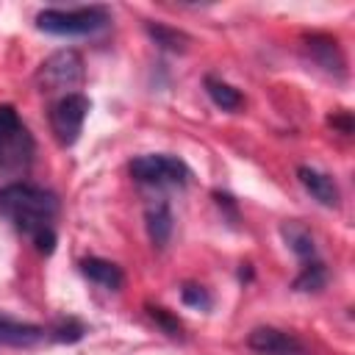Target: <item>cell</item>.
<instances>
[{
    "label": "cell",
    "instance_id": "obj_1",
    "mask_svg": "<svg viewBox=\"0 0 355 355\" xmlns=\"http://www.w3.org/2000/svg\"><path fill=\"white\" fill-rule=\"evenodd\" d=\"M58 214V200L53 191L33 183H8L0 189V216L8 219L19 233L36 236L39 230L53 227L50 222Z\"/></svg>",
    "mask_w": 355,
    "mask_h": 355
},
{
    "label": "cell",
    "instance_id": "obj_2",
    "mask_svg": "<svg viewBox=\"0 0 355 355\" xmlns=\"http://www.w3.org/2000/svg\"><path fill=\"white\" fill-rule=\"evenodd\" d=\"M33 161V139L14 105H0V172L19 175Z\"/></svg>",
    "mask_w": 355,
    "mask_h": 355
},
{
    "label": "cell",
    "instance_id": "obj_3",
    "mask_svg": "<svg viewBox=\"0 0 355 355\" xmlns=\"http://www.w3.org/2000/svg\"><path fill=\"white\" fill-rule=\"evenodd\" d=\"M108 22V11L103 6H86V8H44L36 14V28L53 36H86L100 31Z\"/></svg>",
    "mask_w": 355,
    "mask_h": 355
},
{
    "label": "cell",
    "instance_id": "obj_4",
    "mask_svg": "<svg viewBox=\"0 0 355 355\" xmlns=\"http://www.w3.org/2000/svg\"><path fill=\"white\" fill-rule=\"evenodd\" d=\"M36 83H39L42 92L72 94V89H78L83 83V58H80V53L67 47V50H55L53 55H47L36 69Z\"/></svg>",
    "mask_w": 355,
    "mask_h": 355
},
{
    "label": "cell",
    "instance_id": "obj_5",
    "mask_svg": "<svg viewBox=\"0 0 355 355\" xmlns=\"http://www.w3.org/2000/svg\"><path fill=\"white\" fill-rule=\"evenodd\" d=\"M130 175L139 183H150V186H186L191 172L189 166L175 158V155H139L130 161Z\"/></svg>",
    "mask_w": 355,
    "mask_h": 355
},
{
    "label": "cell",
    "instance_id": "obj_6",
    "mask_svg": "<svg viewBox=\"0 0 355 355\" xmlns=\"http://www.w3.org/2000/svg\"><path fill=\"white\" fill-rule=\"evenodd\" d=\"M89 108H92L89 97H83L78 92L64 94L58 103H53V108H50V128H53V133H55L61 147H72L78 141Z\"/></svg>",
    "mask_w": 355,
    "mask_h": 355
},
{
    "label": "cell",
    "instance_id": "obj_7",
    "mask_svg": "<svg viewBox=\"0 0 355 355\" xmlns=\"http://www.w3.org/2000/svg\"><path fill=\"white\" fill-rule=\"evenodd\" d=\"M247 347L261 355H305L302 341L277 327H255L247 336Z\"/></svg>",
    "mask_w": 355,
    "mask_h": 355
},
{
    "label": "cell",
    "instance_id": "obj_8",
    "mask_svg": "<svg viewBox=\"0 0 355 355\" xmlns=\"http://www.w3.org/2000/svg\"><path fill=\"white\" fill-rule=\"evenodd\" d=\"M297 178L300 183L305 186V191L319 202V205H327V208H336L338 205V186L333 183L330 175L313 169V166H297Z\"/></svg>",
    "mask_w": 355,
    "mask_h": 355
},
{
    "label": "cell",
    "instance_id": "obj_9",
    "mask_svg": "<svg viewBox=\"0 0 355 355\" xmlns=\"http://www.w3.org/2000/svg\"><path fill=\"white\" fill-rule=\"evenodd\" d=\"M305 50H308V55H311V58H313L324 72L344 75V55H341V50H338V44H336V39L316 33V36H311V39L305 42Z\"/></svg>",
    "mask_w": 355,
    "mask_h": 355
},
{
    "label": "cell",
    "instance_id": "obj_10",
    "mask_svg": "<svg viewBox=\"0 0 355 355\" xmlns=\"http://www.w3.org/2000/svg\"><path fill=\"white\" fill-rule=\"evenodd\" d=\"M80 272L92 283H97V286H103L108 291H116L122 286V280H125L122 277V269L114 261H105V258H83L80 261Z\"/></svg>",
    "mask_w": 355,
    "mask_h": 355
},
{
    "label": "cell",
    "instance_id": "obj_11",
    "mask_svg": "<svg viewBox=\"0 0 355 355\" xmlns=\"http://www.w3.org/2000/svg\"><path fill=\"white\" fill-rule=\"evenodd\" d=\"M144 219H147L150 241H153L155 247H164V244L169 241V236H172V211H169V205H166L164 200H161V202H153V205L147 208Z\"/></svg>",
    "mask_w": 355,
    "mask_h": 355
},
{
    "label": "cell",
    "instance_id": "obj_12",
    "mask_svg": "<svg viewBox=\"0 0 355 355\" xmlns=\"http://www.w3.org/2000/svg\"><path fill=\"white\" fill-rule=\"evenodd\" d=\"M42 336H44V330L36 327V324H22V322H11V319H3L0 316V344H8V347H31Z\"/></svg>",
    "mask_w": 355,
    "mask_h": 355
},
{
    "label": "cell",
    "instance_id": "obj_13",
    "mask_svg": "<svg viewBox=\"0 0 355 355\" xmlns=\"http://www.w3.org/2000/svg\"><path fill=\"white\" fill-rule=\"evenodd\" d=\"M205 92H208V97L214 100V105H219L222 111H236V108H241V105H244L241 92H239V89H233L230 83H225V80L214 78V75H208V78H205Z\"/></svg>",
    "mask_w": 355,
    "mask_h": 355
},
{
    "label": "cell",
    "instance_id": "obj_14",
    "mask_svg": "<svg viewBox=\"0 0 355 355\" xmlns=\"http://www.w3.org/2000/svg\"><path fill=\"white\" fill-rule=\"evenodd\" d=\"M280 233H283V239L288 241V247H291V252H294L297 258H302V261H313V252H316V247H313V236H311L300 222H286V225L280 227Z\"/></svg>",
    "mask_w": 355,
    "mask_h": 355
},
{
    "label": "cell",
    "instance_id": "obj_15",
    "mask_svg": "<svg viewBox=\"0 0 355 355\" xmlns=\"http://www.w3.org/2000/svg\"><path fill=\"white\" fill-rule=\"evenodd\" d=\"M147 33H150V39H153L158 47L172 50V53H183V50L189 47V42H191L183 31L169 28V25H161V22H147Z\"/></svg>",
    "mask_w": 355,
    "mask_h": 355
},
{
    "label": "cell",
    "instance_id": "obj_16",
    "mask_svg": "<svg viewBox=\"0 0 355 355\" xmlns=\"http://www.w3.org/2000/svg\"><path fill=\"white\" fill-rule=\"evenodd\" d=\"M324 280H327L324 263H322V261H305L302 272H300L297 280H294V288H297V291H319V288L324 286Z\"/></svg>",
    "mask_w": 355,
    "mask_h": 355
},
{
    "label": "cell",
    "instance_id": "obj_17",
    "mask_svg": "<svg viewBox=\"0 0 355 355\" xmlns=\"http://www.w3.org/2000/svg\"><path fill=\"white\" fill-rule=\"evenodd\" d=\"M147 313H150V319L166 333V336H172V338H178L180 336V330H183V324H180V319L178 316H172L166 308H161V305H147Z\"/></svg>",
    "mask_w": 355,
    "mask_h": 355
},
{
    "label": "cell",
    "instance_id": "obj_18",
    "mask_svg": "<svg viewBox=\"0 0 355 355\" xmlns=\"http://www.w3.org/2000/svg\"><path fill=\"white\" fill-rule=\"evenodd\" d=\"M180 300H183L186 305H191V308H200V311L211 308V297H208V291H205L202 286H194V283H186V286H183Z\"/></svg>",
    "mask_w": 355,
    "mask_h": 355
},
{
    "label": "cell",
    "instance_id": "obj_19",
    "mask_svg": "<svg viewBox=\"0 0 355 355\" xmlns=\"http://www.w3.org/2000/svg\"><path fill=\"white\" fill-rule=\"evenodd\" d=\"M80 336H83V324L75 322V319L58 322V324L53 327V338H55V341H67V344H72V341H78Z\"/></svg>",
    "mask_w": 355,
    "mask_h": 355
},
{
    "label": "cell",
    "instance_id": "obj_20",
    "mask_svg": "<svg viewBox=\"0 0 355 355\" xmlns=\"http://www.w3.org/2000/svg\"><path fill=\"white\" fill-rule=\"evenodd\" d=\"M33 244H36V250H39V252L50 255V252L55 250V230H53V227H47V230H39V233L33 236Z\"/></svg>",
    "mask_w": 355,
    "mask_h": 355
},
{
    "label": "cell",
    "instance_id": "obj_21",
    "mask_svg": "<svg viewBox=\"0 0 355 355\" xmlns=\"http://www.w3.org/2000/svg\"><path fill=\"white\" fill-rule=\"evenodd\" d=\"M330 125H333V128H341L344 133L352 130V119H349V114H344V116H330Z\"/></svg>",
    "mask_w": 355,
    "mask_h": 355
}]
</instances>
